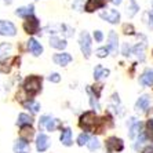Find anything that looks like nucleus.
<instances>
[{
	"label": "nucleus",
	"mask_w": 153,
	"mask_h": 153,
	"mask_svg": "<svg viewBox=\"0 0 153 153\" xmlns=\"http://www.w3.org/2000/svg\"><path fill=\"white\" fill-rule=\"evenodd\" d=\"M149 105H150V97L149 95H142L138 101H137L135 109L138 112H145L146 109L149 108Z\"/></svg>",
	"instance_id": "4468645a"
},
{
	"label": "nucleus",
	"mask_w": 153,
	"mask_h": 153,
	"mask_svg": "<svg viewBox=\"0 0 153 153\" xmlns=\"http://www.w3.org/2000/svg\"><path fill=\"white\" fill-rule=\"evenodd\" d=\"M28 50L30 51L35 57H39L40 54L43 53V47H42V44H40V43L37 42L36 39H29V42H28Z\"/></svg>",
	"instance_id": "f8f14e48"
},
{
	"label": "nucleus",
	"mask_w": 153,
	"mask_h": 153,
	"mask_svg": "<svg viewBox=\"0 0 153 153\" xmlns=\"http://www.w3.org/2000/svg\"><path fill=\"white\" fill-rule=\"evenodd\" d=\"M139 82L142 85H152L153 84V71H146L141 79H139Z\"/></svg>",
	"instance_id": "412c9836"
},
{
	"label": "nucleus",
	"mask_w": 153,
	"mask_h": 153,
	"mask_svg": "<svg viewBox=\"0 0 153 153\" xmlns=\"http://www.w3.org/2000/svg\"><path fill=\"white\" fill-rule=\"evenodd\" d=\"M124 148V143L120 138H116V137H111V138L106 141V150L109 153L112 152H120Z\"/></svg>",
	"instance_id": "423d86ee"
},
{
	"label": "nucleus",
	"mask_w": 153,
	"mask_h": 153,
	"mask_svg": "<svg viewBox=\"0 0 153 153\" xmlns=\"http://www.w3.org/2000/svg\"><path fill=\"white\" fill-rule=\"evenodd\" d=\"M11 1L13 0H4V3H7V4H11Z\"/></svg>",
	"instance_id": "a19ab883"
},
{
	"label": "nucleus",
	"mask_w": 153,
	"mask_h": 153,
	"mask_svg": "<svg viewBox=\"0 0 153 153\" xmlns=\"http://www.w3.org/2000/svg\"><path fill=\"white\" fill-rule=\"evenodd\" d=\"M25 108H28L32 113H37L40 109V103L35 102V101H29V102H25Z\"/></svg>",
	"instance_id": "bb28decb"
},
{
	"label": "nucleus",
	"mask_w": 153,
	"mask_h": 153,
	"mask_svg": "<svg viewBox=\"0 0 153 153\" xmlns=\"http://www.w3.org/2000/svg\"><path fill=\"white\" fill-rule=\"evenodd\" d=\"M14 153H29V143L26 139L19 138L14 143Z\"/></svg>",
	"instance_id": "9b49d317"
},
{
	"label": "nucleus",
	"mask_w": 153,
	"mask_h": 153,
	"mask_svg": "<svg viewBox=\"0 0 153 153\" xmlns=\"http://www.w3.org/2000/svg\"><path fill=\"white\" fill-rule=\"evenodd\" d=\"M141 123L139 121H135V119H131V121H130V138H135L137 134H139V131H141Z\"/></svg>",
	"instance_id": "aec40b11"
},
{
	"label": "nucleus",
	"mask_w": 153,
	"mask_h": 153,
	"mask_svg": "<svg viewBox=\"0 0 153 153\" xmlns=\"http://www.w3.org/2000/svg\"><path fill=\"white\" fill-rule=\"evenodd\" d=\"M53 59L59 66H66V65H69L72 62V55L68 53H61V54H55Z\"/></svg>",
	"instance_id": "1a4fd4ad"
},
{
	"label": "nucleus",
	"mask_w": 153,
	"mask_h": 153,
	"mask_svg": "<svg viewBox=\"0 0 153 153\" xmlns=\"http://www.w3.org/2000/svg\"><path fill=\"white\" fill-rule=\"evenodd\" d=\"M123 30H124L126 35H134V28H132V25L126 24V25L123 26Z\"/></svg>",
	"instance_id": "473e14b6"
},
{
	"label": "nucleus",
	"mask_w": 153,
	"mask_h": 153,
	"mask_svg": "<svg viewBox=\"0 0 153 153\" xmlns=\"http://www.w3.org/2000/svg\"><path fill=\"white\" fill-rule=\"evenodd\" d=\"M90 137L87 135V134H85V132H83V134H80V135H79V138H77V143L80 146H83L84 145V143H88V141H90Z\"/></svg>",
	"instance_id": "c756f323"
},
{
	"label": "nucleus",
	"mask_w": 153,
	"mask_h": 153,
	"mask_svg": "<svg viewBox=\"0 0 153 153\" xmlns=\"http://www.w3.org/2000/svg\"><path fill=\"white\" fill-rule=\"evenodd\" d=\"M112 3H113V4H120L121 0H112Z\"/></svg>",
	"instance_id": "ea45409f"
},
{
	"label": "nucleus",
	"mask_w": 153,
	"mask_h": 153,
	"mask_svg": "<svg viewBox=\"0 0 153 153\" xmlns=\"http://www.w3.org/2000/svg\"><path fill=\"white\" fill-rule=\"evenodd\" d=\"M108 76H109V69H105L101 65L95 66V69H94V79L95 80H101V79L108 77Z\"/></svg>",
	"instance_id": "6ab92c4d"
},
{
	"label": "nucleus",
	"mask_w": 153,
	"mask_h": 153,
	"mask_svg": "<svg viewBox=\"0 0 153 153\" xmlns=\"http://www.w3.org/2000/svg\"><path fill=\"white\" fill-rule=\"evenodd\" d=\"M142 153H153V148H152V146H148V148H145V149H143Z\"/></svg>",
	"instance_id": "e433bc0d"
},
{
	"label": "nucleus",
	"mask_w": 153,
	"mask_h": 153,
	"mask_svg": "<svg viewBox=\"0 0 153 153\" xmlns=\"http://www.w3.org/2000/svg\"><path fill=\"white\" fill-rule=\"evenodd\" d=\"M50 146V139L46 134H39L37 139H36V149L39 152H46Z\"/></svg>",
	"instance_id": "9d476101"
},
{
	"label": "nucleus",
	"mask_w": 153,
	"mask_h": 153,
	"mask_svg": "<svg viewBox=\"0 0 153 153\" xmlns=\"http://www.w3.org/2000/svg\"><path fill=\"white\" fill-rule=\"evenodd\" d=\"M39 126L40 127H46L47 131H54L58 127V120L57 119H53L51 116H42Z\"/></svg>",
	"instance_id": "6e6552de"
},
{
	"label": "nucleus",
	"mask_w": 153,
	"mask_h": 153,
	"mask_svg": "<svg viewBox=\"0 0 153 153\" xmlns=\"http://www.w3.org/2000/svg\"><path fill=\"white\" fill-rule=\"evenodd\" d=\"M145 139H146L145 134H143V132H141V135L138 137V141H137V143H135V149H138L139 145H142V143L145 142Z\"/></svg>",
	"instance_id": "72a5a7b5"
},
{
	"label": "nucleus",
	"mask_w": 153,
	"mask_h": 153,
	"mask_svg": "<svg viewBox=\"0 0 153 153\" xmlns=\"http://www.w3.org/2000/svg\"><path fill=\"white\" fill-rule=\"evenodd\" d=\"M11 51V44L10 43H1L0 44V59L7 58V55Z\"/></svg>",
	"instance_id": "b1692460"
},
{
	"label": "nucleus",
	"mask_w": 153,
	"mask_h": 153,
	"mask_svg": "<svg viewBox=\"0 0 153 153\" xmlns=\"http://www.w3.org/2000/svg\"><path fill=\"white\" fill-rule=\"evenodd\" d=\"M87 145H88V149L90 150H97V149H100L101 143H100V141H98L97 138H91L88 141V143H87Z\"/></svg>",
	"instance_id": "cd10ccee"
},
{
	"label": "nucleus",
	"mask_w": 153,
	"mask_h": 153,
	"mask_svg": "<svg viewBox=\"0 0 153 153\" xmlns=\"http://www.w3.org/2000/svg\"><path fill=\"white\" fill-rule=\"evenodd\" d=\"M148 128H149V131H152V134H153V120L148 121Z\"/></svg>",
	"instance_id": "4c0bfd02"
},
{
	"label": "nucleus",
	"mask_w": 153,
	"mask_h": 153,
	"mask_svg": "<svg viewBox=\"0 0 153 153\" xmlns=\"http://www.w3.org/2000/svg\"><path fill=\"white\" fill-rule=\"evenodd\" d=\"M33 123L32 117L29 116V114L26 113H21L19 116H18V120H17V124L21 126V127H24V126H30Z\"/></svg>",
	"instance_id": "4be33fe9"
},
{
	"label": "nucleus",
	"mask_w": 153,
	"mask_h": 153,
	"mask_svg": "<svg viewBox=\"0 0 153 153\" xmlns=\"http://www.w3.org/2000/svg\"><path fill=\"white\" fill-rule=\"evenodd\" d=\"M97 123V116H95V112H85L84 114H82L80 117V127L83 130H90L93 128Z\"/></svg>",
	"instance_id": "20e7f679"
},
{
	"label": "nucleus",
	"mask_w": 153,
	"mask_h": 153,
	"mask_svg": "<svg viewBox=\"0 0 153 153\" xmlns=\"http://www.w3.org/2000/svg\"><path fill=\"white\" fill-rule=\"evenodd\" d=\"M42 88V77L39 76H29L24 82V90L29 95H36Z\"/></svg>",
	"instance_id": "f257e3e1"
},
{
	"label": "nucleus",
	"mask_w": 153,
	"mask_h": 153,
	"mask_svg": "<svg viewBox=\"0 0 153 153\" xmlns=\"http://www.w3.org/2000/svg\"><path fill=\"white\" fill-rule=\"evenodd\" d=\"M117 35H116V32L114 30H111V33H109V36H108V48H109V51L113 54L117 53Z\"/></svg>",
	"instance_id": "ddd939ff"
},
{
	"label": "nucleus",
	"mask_w": 153,
	"mask_h": 153,
	"mask_svg": "<svg viewBox=\"0 0 153 153\" xmlns=\"http://www.w3.org/2000/svg\"><path fill=\"white\" fill-rule=\"evenodd\" d=\"M138 10H139V6L134 1V0H130V3H128V6H127V15L128 17H134V15L138 13Z\"/></svg>",
	"instance_id": "5701e85b"
},
{
	"label": "nucleus",
	"mask_w": 153,
	"mask_h": 153,
	"mask_svg": "<svg viewBox=\"0 0 153 153\" xmlns=\"http://www.w3.org/2000/svg\"><path fill=\"white\" fill-rule=\"evenodd\" d=\"M149 26H152L153 28V13H150L149 14Z\"/></svg>",
	"instance_id": "58836bf2"
},
{
	"label": "nucleus",
	"mask_w": 153,
	"mask_h": 153,
	"mask_svg": "<svg viewBox=\"0 0 153 153\" xmlns=\"http://www.w3.org/2000/svg\"><path fill=\"white\" fill-rule=\"evenodd\" d=\"M50 46L54 47V48H57V50H64L68 44H66V42L64 39L57 37V36H53V37H50Z\"/></svg>",
	"instance_id": "f3484780"
},
{
	"label": "nucleus",
	"mask_w": 153,
	"mask_h": 153,
	"mask_svg": "<svg viewBox=\"0 0 153 153\" xmlns=\"http://www.w3.org/2000/svg\"><path fill=\"white\" fill-rule=\"evenodd\" d=\"M59 139L65 146H71L72 145V131H71V128H65V130H62Z\"/></svg>",
	"instance_id": "a211bd4d"
},
{
	"label": "nucleus",
	"mask_w": 153,
	"mask_h": 153,
	"mask_svg": "<svg viewBox=\"0 0 153 153\" xmlns=\"http://www.w3.org/2000/svg\"><path fill=\"white\" fill-rule=\"evenodd\" d=\"M95 54H97V57L105 58V57H108V54H109V48H108V47H100V48L95 51Z\"/></svg>",
	"instance_id": "c85d7f7f"
},
{
	"label": "nucleus",
	"mask_w": 153,
	"mask_h": 153,
	"mask_svg": "<svg viewBox=\"0 0 153 153\" xmlns=\"http://www.w3.org/2000/svg\"><path fill=\"white\" fill-rule=\"evenodd\" d=\"M33 134H35V131H33L32 127H29V126H24V127L21 128V135L24 139H26V141H29V139L33 137Z\"/></svg>",
	"instance_id": "393cba45"
},
{
	"label": "nucleus",
	"mask_w": 153,
	"mask_h": 153,
	"mask_svg": "<svg viewBox=\"0 0 153 153\" xmlns=\"http://www.w3.org/2000/svg\"><path fill=\"white\" fill-rule=\"evenodd\" d=\"M79 46H80L83 55L85 58H90V55H91V37L87 32H82V35L79 37Z\"/></svg>",
	"instance_id": "f03ea898"
},
{
	"label": "nucleus",
	"mask_w": 153,
	"mask_h": 153,
	"mask_svg": "<svg viewBox=\"0 0 153 153\" xmlns=\"http://www.w3.org/2000/svg\"><path fill=\"white\" fill-rule=\"evenodd\" d=\"M100 17L105 21H108L109 24H119L120 22V13L117 10H108L100 13Z\"/></svg>",
	"instance_id": "0eeeda50"
},
{
	"label": "nucleus",
	"mask_w": 153,
	"mask_h": 153,
	"mask_svg": "<svg viewBox=\"0 0 153 153\" xmlns=\"http://www.w3.org/2000/svg\"><path fill=\"white\" fill-rule=\"evenodd\" d=\"M33 13H35V7L32 4L30 6H26V7H19L15 10V15L21 18H28V17H32Z\"/></svg>",
	"instance_id": "2eb2a0df"
},
{
	"label": "nucleus",
	"mask_w": 153,
	"mask_h": 153,
	"mask_svg": "<svg viewBox=\"0 0 153 153\" xmlns=\"http://www.w3.org/2000/svg\"><path fill=\"white\" fill-rule=\"evenodd\" d=\"M48 80H50L51 83H59L61 76L58 75V73H51V75L48 76Z\"/></svg>",
	"instance_id": "2f4dec72"
},
{
	"label": "nucleus",
	"mask_w": 153,
	"mask_h": 153,
	"mask_svg": "<svg viewBox=\"0 0 153 153\" xmlns=\"http://www.w3.org/2000/svg\"><path fill=\"white\" fill-rule=\"evenodd\" d=\"M90 93V97H91V100H90V102H91V106L94 108V109H100V105H98V101H97V97H94L93 94H91V91L88 90Z\"/></svg>",
	"instance_id": "7c9ffc66"
},
{
	"label": "nucleus",
	"mask_w": 153,
	"mask_h": 153,
	"mask_svg": "<svg viewBox=\"0 0 153 153\" xmlns=\"http://www.w3.org/2000/svg\"><path fill=\"white\" fill-rule=\"evenodd\" d=\"M103 6H105V1H103V0H88V1L85 3L84 10L88 11V13H93V11L98 10V8L103 7Z\"/></svg>",
	"instance_id": "dca6fc26"
},
{
	"label": "nucleus",
	"mask_w": 153,
	"mask_h": 153,
	"mask_svg": "<svg viewBox=\"0 0 153 153\" xmlns=\"http://www.w3.org/2000/svg\"><path fill=\"white\" fill-rule=\"evenodd\" d=\"M17 28L13 22L0 19V36H15Z\"/></svg>",
	"instance_id": "39448f33"
},
{
	"label": "nucleus",
	"mask_w": 153,
	"mask_h": 153,
	"mask_svg": "<svg viewBox=\"0 0 153 153\" xmlns=\"http://www.w3.org/2000/svg\"><path fill=\"white\" fill-rule=\"evenodd\" d=\"M134 54L137 55L139 61H143L145 59V44H138V46L134 47Z\"/></svg>",
	"instance_id": "a878e982"
},
{
	"label": "nucleus",
	"mask_w": 153,
	"mask_h": 153,
	"mask_svg": "<svg viewBox=\"0 0 153 153\" xmlns=\"http://www.w3.org/2000/svg\"><path fill=\"white\" fill-rule=\"evenodd\" d=\"M25 19L26 21L24 22V30H25L28 35H35V33L39 32L40 22H39V19H37L35 15L28 17V18H25Z\"/></svg>",
	"instance_id": "7ed1b4c3"
},
{
	"label": "nucleus",
	"mask_w": 153,
	"mask_h": 153,
	"mask_svg": "<svg viewBox=\"0 0 153 153\" xmlns=\"http://www.w3.org/2000/svg\"><path fill=\"white\" fill-rule=\"evenodd\" d=\"M94 39H95V42H102L103 33L101 32V30H95V32H94Z\"/></svg>",
	"instance_id": "f704fd0d"
},
{
	"label": "nucleus",
	"mask_w": 153,
	"mask_h": 153,
	"mask_svg": "<svg viewBox=\"0 0 153 153\" xmlns=\"http://www.w3.org/2000/svg\"><path fill=\"white\" fill-rule=\"evenodd\" d=\"M130 54H131V48L128 47V44H124V46H123V55H124V57H128Z\"/></svg>",
	"instance_id": "c9c22d12"
}]
</instances>
